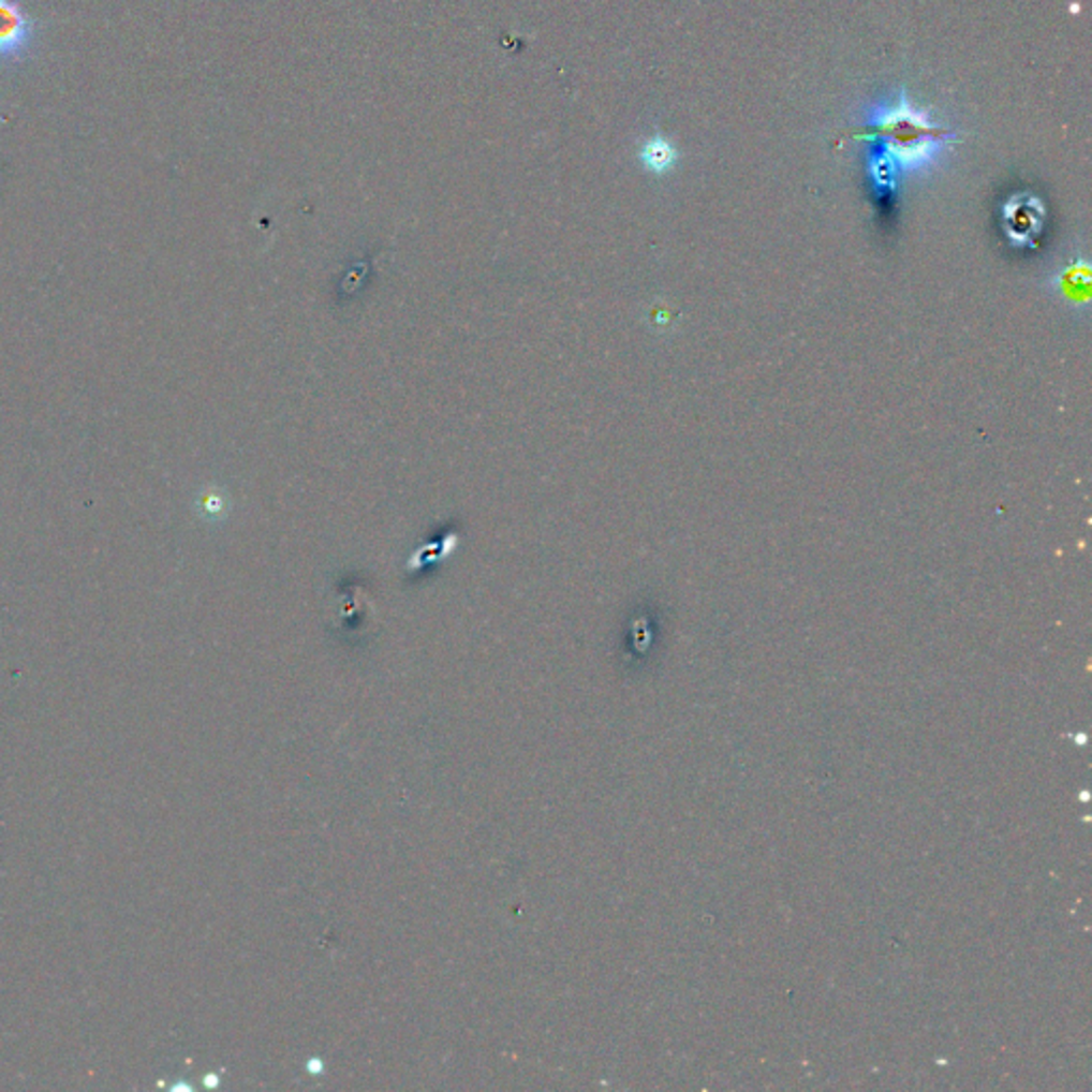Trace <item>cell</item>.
Instances as JSON below:
<instances>
[{"instance_id": "cell-1", "label": "cell", "mask_w": 1092, "mask_h": 1092, "mask_svg": "<svg viewBox=\"0 0 1092 1092\" xmlns=\"http://www.w3.org/2000/svg\"><path fill=\"white\" fill-rule=\"evenodd\" d=\"M875 124L873 135H882L886 142L888 178L899 172H919L936 161L954 137L936 127L917 112L911 109L903 97L895 107H882L871 120Z\"/></svg>"}, {"instance_id": "cell-2", "label": "cell", "mask_w": 1092, "mask_h": 1092, "mask_svg": "<svg viewBox=\"0 0 1092 1092\" xmlns=\"http://www.w3.org/2000/svg\"><path fill=\"white\" fill-rule=\"evenodd\" d=\"M39 21L19 0H0V64L24 62L39 41Z\"/></svg>"}, {"instance_id": "cell-3", "label": "cell", "mask_w": 1092, "mask_h": 1092, "mask_svg": "<svg viewBox=\"0 0 1092 1092\" xmlns=\"http://www.w3.org/2000/svg\"><path fill=\"white\" fill-rule=\"evenodd\" d=\"M640 159L645 163V167L653 174H666L670 172L675 165H677V150L675 146L664 139V137H653L649 139L643 150H640Z\"/></svg>"}]
</instances>
